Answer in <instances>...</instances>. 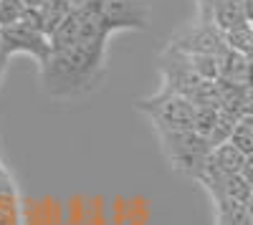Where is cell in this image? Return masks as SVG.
<instances>
[{"mask_svg":"<svg viewBox=\"0 0 253 225\" xmlns=\"http://www.w3.org/2000/svg\"><path fill=\"white\" fill-rule=\"evenodd\" d=\"M71 10L74 8L66 3V0H48V3L41 5V8H31L28 20H31V23H36L41 31L51 38L56 33V28L71 15Z\"/></svg>","mask_w":253,"mask_h":225,"instance_id":"52a82bcc","label":"cell"},{"mask_svg":"<svg viewBox=\"0 0 253 225\" xmlns=\"http://www.w3.org/2000/svg\"><path fill=\"white\" fill-rule=\"evenodd\" d=\"M246 208H248V215H251V220H253V195H251V200L246 202Z\"/></svg>","mask_w":253,"mask_h":225,"instance_id":"d6986e66","label":"cell"},{"mask_svg":"<svg viewBox=\"0 0 253 225\" xmlns=\"http://www.w3.org/2000/svg\"><path fill=\"white\" fill-rule=\"evenodd\" d=\"M218 58H220V81L236 84V86H246V89L253 86V61L251 58L230 51L228 46L223 48V53Z\"/></svg>","mask_w":253,"mask_h":225,"instance_id":"8992f818","label":"cell"},{"mask_svg":"<svg viewBox=\"0 0 253 225\" xmlns=\"http://www.w3.org/2000/svg\"><path fill=\"white\" fill-rule=\"evenodd\" d=\"M28 13H31V8L26 0H0V28L23 23Z\"/></svg>","mask_w":253,"mask_h":225,"instance_id":"8fae6325","label":"cell"},{"mask_svg":"<svg viewBox=\"0 0 253 225\" xmlns=\"http://www.w3.org/2000/svg\"><path fill=\"white\" fill-rule=\"evenodd\" d=\"M205 20H210L220 33H228L238 26H246L248 18H246V10H243V0H223L220 5H215L210 10V15Z\"/></svg>","mask_w":253,"mask_h":225,"instance_id":"ba28073f","label":"cell"},{"mask_svg":"<svg viewBox=\"0 0 253 225\" xmlns=\"http://www.w3.org/2000/svg\"><path fill=\"white\" fill-rule=\"evenodd\" d=\"M107 40H81L69 48L53 51L41 66V84L51 96H79L94 89L104 71Z\"/></svg>","mask_w":253,"mask_h":225,"instance_id":"6da1fadb","label":"cell"},{"mask_svg":"<svg viewBox=\"0 0 253 225\" xmlns=\"http://www.w3.org/2000/svg\"><path fill=\"white\" fill-rule=\"evenodd\" d=\"M0 51H3V28H0Z\"/></svg>","mask_w":253,"mask_h":225,"instance_id":"44dd1931","label":"cell"},{"mask_svg":"<svg viewBox=\"0 0 253 225\" xmlns=\"http://www.w3.org/2000/svg\"><path fill=\"white\" fill-rule=\"evenodd\" d=\"M15 53H28L43 66L53 56V46H51V38L26 18L23 23L3 28V51H0V61L8 64V58L15 56Z\"/></svg>","mask_w":253,"mask_h":225,"instance_id":"5b68a950","label":"cell"},{"mask_svg":"<svg viewBox=\"0 0 253 225\" xmlns=\"http://www.w3.org/2000/svg\"><path fill=\"white\" fill-rule=\"evenodd\" d=\"M210 165H213L220 175H241L243 165H246V154L238 147L230 145V142H225V145L213 150V154H210Z\"/></svg>","mask_w":253,"mask_h":225,"instance_id":"9c48e42d","label":"cell"},{"mask_svg":"<svg viewBox=\"0 0 253 225\" xmlns=\"http://www.w3.org/2000/svg\"><path fill=\"white\" fill-rule=\"evenodd\" d=\"M26 3H28V8H41V5H46L48 0H26Z\"/></svg>","mask_w":253,"mask_h":225,"instance_id":"ac0fdd59","label":"cell"},{"mask_svg":"<svg viewBox=\"0 0 253 225\" xmlns=\"http://www.w3.org/2000/svg\"><path fill=\"white\" fill-rule=\"evenodd\" d=\"M157 132L170 165L187 177L200 180L210 162V154H213L210 142L200 137L195 129H157Z\"/></svg>","mask_w":253,"mask_h":225,"instance_id":"7a4b0ae2","label":"cell"},{"mask_svg":"<svg viewBox=\"0 0 253 225\" xmlns=\"http://www.w3.org/2000/svg\"><path fill=\"white\" fill-rule=\"evenodd\" d=\"M89 5L109 33L150 28V5L144 0H91Z\"/></svg>","mask_w":253,"mask_h":225,"instance_id":"277c9868","label":"cell"},{"mask_svg":"<svg viewBox=\"0 0 253 225\" xmlns=\"http://www.w3.org/2000/svg\"><path fill=\"white\" fill-rule=\"evenodd\" d=\"M218 119H220V109L218 107H198V114H195V132L205 139H210L213 129L218 127Z\"/></svg>","mask_w":253,"mask_h":225,"instance_id":"4fadbf2b","label":"cell"},{"mask_svg":"<svg viewBox=\"0 0 253 225\" xmlns=\"http://www.w3.org/2000/svg\"><path fill=\"white\" fill-rule=\"evenodd\" d=\"M246 180H248V185L253 188V154L246 157V165H243V172H241Z\"/></svg>","mask_w":253,"mask_h":225,"instance_id":"5bb4252c","label":"cell"},{"mask_svg":"<svg viewBox=\"0 0 253 225\" xmlns=\"http://www.w3.org/2000/svg\"><path fill=\"white\" fill-rule=\"evenodd\" d=\"M198 3H200V8L205 10V18H208V15H210V10H213L215 5H220L223 0H198Z\"/></svg>","mask_w":253,"mask_h":225,"instance_id":"9a60e30c","label":"cell"},{"mask_svg":"<svg viewBox=\"0 0 253 225\" xmlns=\"http://www.w3.org/2000/svg\"><path fill=\"white\" fill-rule=\"evenodd\" d=\"M223 40H225V46L230 51H236V53H241V56H246V58L253 61V26L251 23L238 26L233 31L223 33Z\"/></svg>","mask_w":253,"mask_h":225,"instance_id":"30bf717a","label":"cell"},{"mask_svg":"<svg viewBox=\"0 0 253 225\" xmlns=\"http://www.w3.org/2000/svg\"><path fill=\"white\" fill-rule=\"evenodd\" d=\"M3 71H5V64H3V61H0V78H3Z\"/></svg>","mask_w":253,"mask_h":225,"instance_id":"ffe728a7","label":"cell"},{"mask_svg":"<svg viewBox=\"0 0 253 225\" xmlns=\"http://www.w3.org/2000/svg\"><path fill=\"white\" fill-rule=\"evenodd\" d=\"M66 3H69L74 10H79V8H86V5L91 3V0H66Z\"/></svg>","mask_w":253,"mask_h":225,"instance_id":"e0dca14e","label":"cell"},{"mask_svg":"<svg viewBox=\"0 0 253 225\" xmlns=\"http://www.w3.org/2000/svg\"><path fill=\"white\" fill-rule=\"evenodd\" d=\"M243 10H246V18H248V23L253 26V0H243Z\"/></svg>","mask_w":253,"mask_h":225,"instance_id":"2e32d148","label":"cell"},{"mask_svg":"<svg viewBox=\"0 0 253 225\" xmlns=\"http://www.w3.org/2000/svg\"><path fill=\"white\" fill-rule=\"evenodd\" d=\"M230 145L238 147L246 157L253 154V116H243L238 119V124L230 134Z\"/></svg>","mask_w":253,"mask_h":225,"instance_id":"7c38bea8","label":"cell"},{"mask_svg":"<svg viewBox=\"0 0 253 225\" xmlns=\"http://www.w3.org/2000/svg\"><path fill=\"white\" fill-rule=\"evenodd\" d=\"M139 109L150 114L157 129H193L198 107L190 99L162 89L152 99H142Z\"/></svg>","mask_w":253,"mask_h":225,"instance_id":"3957f363","label":"cell"}]
</instances>
